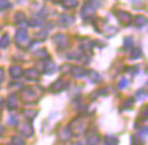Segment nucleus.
I'll return each instance as SVG.
<instances>
[{
    "label": "nucleus",
    "mask_w": 148,
    "mask_h": 145,
    "mask_svg": "<svg viewBox=\"0 0 148 145\" xmlns=\"http://www.w3.org/2000/svg\"><path fill=\"white\" fill-rule=\"evenodd\" d=\"M73 16H71V15H67V14H64V15H61V18H60V22L61 23H64L65 26H69V25H72L73 23Z\"/></svg>",
    "instance_id": "nucleus-11"
},
{
    "label": "nucleus",
    "mask_w": 148,
    "mask_h": 145,
    "mask_svg": "<svg viewBox=\"0 0 148 145\" xmlns=\"http://www.w3.org/2000/svg\"><path fill=\"white\" fill-rule=\"evenodd\" d=\"M29 39V33H27L26 29H19L16 31V37H15V41L18 45H23L25 42Z\"/></svg>",
    "instance_id": "nucleus-4"
},
{
    "label": "nucleus",
    "mask_w": 148,
    "mask_h": 145,
    "mask_svg": "<svg viewBox=\"0 0 148 145\" xmlns=\"http://www.w3.org/2000/svg\"><path fill=\"white\" fill-rule=\"evenodd\" d=\"M54 1H61V0H54Z\"/></svg>",
    "instance_id": "nucleus-31"
},
{
    "label": "nucleus",
    "mask_w": 148,
    "mask_h": 145,
    "mask_svg": "<svg viewBox=\"0 0 148 145\" xmlns=\"http://www.w3.org/2000/svg\"><path fill=\"white\" fill-rule=\"evenodd\" d=\"M1 103H3V102H1V99H0V104H1Z\"/></svg>",
    "instance_id": "nucleus-32"
},
{
    "label": "nucleus",
    "mask_w": 148,
    "mask_h": 145,
    "mask_svg": "<svg viewBox=\"0 0 148 145\" xmlns=\"http://www.w3.org/2000/svg\"><path fill=\"white\" fill-rule=\"evenodd\" d=\"M23 115L27 118H33L37 115V111H32V113H30V110H26V111H23Z\"/></svg>",
    "instance_id": "nucleus-24"
},
{
    "label": "nucleus",
    "mask_w": 148,
    "mask_h": 145,
    "mask_svg": "<svg viewBox=\"0 0 148 145\" xmlns=\"http://www.w3.org/2000/svg\"><path fill=\"white\" fill-rule=\"evenodd\" d=\"M133 25L137 26V27L145 26V25H147V19H145V16H143V15H137V16L133 18Z\"/></svg>",
    "instance_id": "nucleus-9"
},
{
    "label": "nucleus",
    "mask_w": 148,
    "mask_h": 145,
    "mask_svg": "<svg viewBox=\"0 0 148 145\" xmlns=\"http://www.w3.org/2000/svg\"><path fill=\"white\" fill-rule=\"evenodd\" d=\"M56 71V64L53 61H48L45 64V67H44V72L45 73H53Z\"/></svg>",
    "instance_id": "nucleus-13"
},
{
    "label": "nucleus",
    "mask_w": 148,
    "mask_h": 145,
    "mask_svg": "<svg viewBox=\"0 0 148 145\" xmlns=\"http://www.w3.org/2000/svg\"><path fill=\"white\" fill-rule=\"evenodd\" d=\"M10 35L8 34H4V35L1 37V39H0V48L1 49H5L7 46H10Z\"/></svg>",
    "instance_id": "nucleus-15"
},
{
    "label": "nucleus",
    "mask_w": 148,
    "mask_h": 145,
    "mask_svg": "<svg viewBox=\"0 0 148 145\" xmlns=\"http://www.w3.org/2000/svg\"><path fill=\"white\" fill-rule=\"evenodd\" d=\"M18 107V100H16V96L11 95L8 98V109L10 110H15Z\"/></svg>",
    "instance_id": "nucleus-14"
},
{
    "label": "nucleus",
    "mask_w": 148,
    "mask_h": 145,
    "mask_svg": "<svg viewBox=\"0 0 148 145\" xmlns=\"http://www.w3.org/2000/svg\"><path fill=\"white\" fill-rule=\"evenodd\" d=\"M10 75H11V77H14V79H16V77H21L23 75V71L21 67H18V65H15V67H11V69H10Z\"/></svg>",
    "instance_id": "nucleus-8"
},
{
    "label": "nucleus",
    "mask_w": 148,
    "mask_h": 145,
    "mask_svg": "<svg viewBox=\"0 0 148 145\" xmlns=\"http://www.w3.org/2000/svg\"><path fill=\"white\" fill-rule=\"evenodd\" d=\"M117 18H118V20H120L122 25H129L130 20H132V16H130L128 12H125V11H118V12H117Z\"/></svg>",
    "instance_id": "nucleus-6"
},
{
    "label": "nucleus",
    "mask_w": 148,
    "mask_h": 145,
    "mask_svg": "<svg viewBox=\"0 0 148 145\" xmlns=\"http://www.w3.org/2000/svg\"><path fill=\"white\" fill-rule=\"evenodd\" d=\"M53 42L58 49H65V48L69 45V39H68V37L64 35V34H56V35L53 37Z\"/></svg>",
    "instance_id": "nucleus-3"
},
{
    "label": "nucleus",
    "mask_w": 148,
    "mask_h": 145,
    "mask_svg": "<svg viewBox=\"0 0 148 145\" xmlns=\"http://www.w3.org/2000/svg\"><path fill=\"white\" fill-rule=\"evenodd\" d=\"M75 145H83V144H82V142H76V144H75Z\"/></svg>",
    "instance_id": "nucleus-30"
},
{
    "label": "nucleus",
    "mask_w": 148,
    "mask_h": 145,
    "mask_svg": "<svg viewBox=\"0 0 148 145\" xmlns=\"http://www.w3.org/2000/svg\"><path fill=\"white\" fill-rule=\"evenodd\" d=\"M147 114H148V113H147V107H144V110H143V117L147 118Z\"/></svg>",
    "instance_id": "nucleus-29"
},
{
    "label": "nucleus",
    "mask_w": 148,
    "mask_h": 145,
    "mask_svg": "<svg viewBox=\"0 0 148 145\" xmlns=\"http://www.w3.org/2000/svg\"><path fill=\"white\" fill-rule=\"evenodd\" d=\"M41 95V88H25L22 91V98L25 102H30V100H37Z\"/></svg>",
    "instance_id": "nucleus-2"
},
{
    "label": "nucleus",
    "mask_w": 148,
    "mask_h": 145,
    "mask_svg": "<svg viewBox=\"0 0 148 145\" xmlns=\"http://www.w3.org/2000/svg\"><path fill=\"white\" fill-rule=\"evenodd\" d=\"M90 75L92 76V79H91V80H92L94 83H99V82H101V76H99L98 73H95V72H90Z\"/></svg>",
    "instance_id": "nucleus-23"
},
{
    "label": "nucleus",
    "mask_w": 148,
    "mask_h": 145,
    "mask_svg": "<svg viewBox=\"0 0 148 145\" xmlns=\"http://www.w3.org/2000/svg\"><path fill=\"white\" fill-rule=\"evenodd\" d=\"M40 23H41V20H32L30 26H40Z\"/></svg>",
    "instance_id": "nucleus-26"
},
{
    "label": "nucleus",
    "mask_w": 148,
    "mask_h": 145,
    "mask_svg": "<svg viewBox=\"0 0 148 145\" xmlns=\"http://www.w3.org/2000/svg\"><path fill=\"white\" fill-rule=\"evenodd\" d=\"M126 84H128V80H126V79H124V80H122V82L120 83V88H122V87H125Z\"/></svg>",
    "instance_id": "nucleus-28"
},
{
    "label": "nucleus",
    "mask_w": 148,
    "mask_h": 145,
    "mask_svg": "<svg viewBox=\"0 0 148 145\" xmlns=\"http://www.w3.org/2000/svg\"><path fill=\"white\" fill-rule=\"evenodd\" d=\"M67 86V84H64V80H61V79H58L57 82L54 83V84H52V91H61L64 90V87Z\"/></svg>",
    "instance_id": "nucleus-12"
},
{
    "label": "nucleus",
    "mask_w": 148,
    "mask_h": 145,
    "mask_svg": "<svg viewBox=\"0 0 148 145\" xmlns=\"http://www.w3.org/2000/svg\"><path fill=\"white\" fill-rule=\"evenodd\" d=\"M140 56H141V50H140V48H135L133 52H132V59H139Z\"/></svg>",
    "instance_id": "nucleus-22"
},
{
    "label": "nucleus",
    "mask_w": 148,
    "mask_h": 145,
    "mask_svg": "<svg viewBox=\"0 0 148 145\" xmlns=\"http://www.w3.org/2000/svg\"><path fill=\"white\" fill-rule=\"evenodd\" d=\"M4 80V71L0 68V82H3Z\"/></svg>",
    "instance_id": "nucleus-27"
},
{
    "label": "nucleus",
    "mask_w": 148,
    "mask_h": 145,
    "mask_svg": "<svg viewBox=\"0 0 148 145\" xmlns=\"http://www.w3.org/2000/svg\"><path fill=\"white\" fill-rule=\"evenodd\" d=\"M21 131L23 133V136H26V137L33 136V127H32L30 123H25V125H22V126H21Z\"/></svg>",
    "instance_id": "nucleus-10"
},
{
    "label": "nucleus",
    "mask_w": 148,
    "mask_h": 145,
    "mask_svg": "<svg viewBox=\"0 0 148 145\" xmlns=\"http://www.w3.org/2000/svg\"><path fill=\"white\" fill-rule=\"evenodd\" d=\"M11 145H25V141L21 140L19 137H12L11 138Z\"/></svg>",
    "instance_id": "nucleus-20"
},
{
    "label": "nucleus",
    "mask_w": 148,
    "mask_h": 145,
    "mask_svg": "<svg viewBox=\"0 0 148 145\" xmlns=\"http://www.w3.org/2000/svg\"><path fill=\"white\" fill-rule=\"evenodd\" d=\"M71 72L73 73V75H76V76H83V75H86L84 68H82V67H73V68L71 69Z\"/></svg>",
    "instance_id": "nucleus-16"
},
{
    "label": "nucleus",
    "mask_w": 148,
    "mask_h": 145,
    "mask_svg": "<svg viewBox=\"0 0 148 145\" xmlns=\"http://www.w3.org/2000/svg\"><path fill=\"white\" fill-rule=\"evenodd\" d=\"M99 7V1L98 0H88L87 3L84 4L83 10H82V15L86 20H88L94 16V12H95V8Z\"/></svg>",
    "instance_id": "nucleus-1"
},
{
    "label": "nucleus",
    "mask_w": 148,
    "mask_h": 145,
    "mask_svg": "<svg viewBox=\"0 0 148 145\" xmlns=\"http://www.w3.org/2000/svg\"><path fill=\"white\" fill-rule=\"evenodd\" d=\"M15 19H16V20H22V22H25V20H26V16H25V14H23V12H18V14H16V16H15Z\"/></svg>",
    "instance_id": "nucleus-25"
},
{
    "label": "nucleus",
    "mask_w": 148,
    "mask_h": 145,
    "mask_svg": "<svg viewBox=\"0 0 148 145\" xmlns=\"http://www.w3.org/2000/svg\"><path fill=\"white\" fill-rule=\"evenodd\" d=\"M63 5L67 8H73L77 5V0H63Z\"/></svg>",
    "instance_id": "nucleus-17"
},
{
    "label": "nucleus",
    "mask_w": 148,
    "mask_h": 145,
    "mask_svg": "<svg viewBox=\"0 0 148 145\" xmlns=\"http://www.w3.org/2000/svg\"><path fill=\"white\" fill-rule=\"evenodd\" d=\"M105 140H106V144H109V145H117V142H118L114 136H106Z\"/></svg>",
    "instance_id": "nucleus-19"
},
{
    "label": "nucleus",
    "mask_w": 148,
    "mask_h": 145,
    "mask_svg": "<svg viewBox=\"0 0 148 145\" xmlns=\"http://www.w3.org/2000/svg\"><path fill=\"white\" fill-rule=\"evenodd\" d=\"M11 7V3L8 0H0V10H7Z\"/></svg>",
    "instance_id": "nucleus-21"
},
{
    "label": "nucleus",
    "mask_w": 148,
    "mask_h": 145,
    "mask_svg": "<svg viewBox=\"0 0 148 145\" xmlns=\"http://www.w3.org/2000/svg\"><path fill=\"white\" fill-rule=\"evenodd\" d=\"M8 125L10 126H16V125H18V117H16V115H10Z\"/></svg>",
    "instance_id": "nucleus-18"
},
{
    "label": "nucleus",
    "mask_w": 148,
    "mask_h": 145,
    "mask_svg": "<svg viewBox=\"0 0 148 145\" xmlns=\"http://www.w3.org/2000/svg\"><path fill=\"white\" fill-rule=\"evenodd\" d=\"M25 73V76H26L27 80H38V77H40V72L37 71V69L32 68V69H27Z\"/></svg>",
    "instance_id": "nucleus-7"
},
{
    "label": "nucleus",
    "mask_w": 148,
    "mask_h": 145,
    "mask_svg": "<svg viewBox=\"0 0 148 145\" xmlns=\"http://www.w3.org/2000/svg\"><path fill=\"white\" fill-rule=\"evenodd\" d=\"M99 141V137H98V133L95 130V127H91V130L87 133V142L90 145H97Z\"/></svg>",
    "instance_id": "nucleus-5"
}]
</instances>
